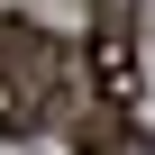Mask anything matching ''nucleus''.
<instances>
[{"instance_id":"2","label":"nucleus","mask_w":155,"mask_h":155,"mask_svg":"<svg viewBox=\"0 0 155 155\" xmlns=\"http://www.w3.org/2000/svg\"><path fill=\"white\" fill-rule=\"evenodd\" d=\"M146 0H91V28H82V91L110 101V110H137V82H146V55H137V18Z\"/></svg>"},{"instance_id":"1","label":"nucleus","mask_w":155,"mask_h":155,"mask_svg":"<svg viewBox=\"0 0 155 155\" xmlns=\"http://www.w3.org/2000/svg\"><path fill=\"white\" fill-rule=\"evenodd\" d=\"M64 91V46L37 28V18H9L0 9V146L28 137Z\"/></svg>"},{"instance_id":"3","label":"nucleus","mask_w":155,"mask_h":155,"mask_svg":"<svg viewBox=\"0 0 155 155\" xmlns=\"http://www.w3.org/2000/svg\"><path fill=\"white\" fill-rule=\"evenodd\" d=\"M128 137V110H110V101H82V110H73V146H82V155H110Z\"/></svg>"}]
</instances>
